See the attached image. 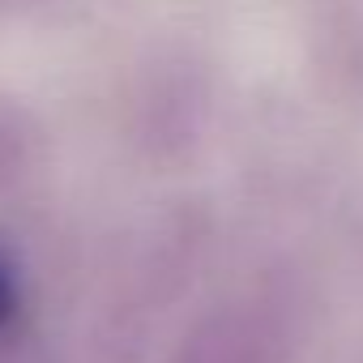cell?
I'll use <instances>...</instances> for the list:
<instances>
[{"mask_svg":"<svg viewBox=\"0 0 363 363\" xmlns=\"http://www.w3.org/2000/svg\"><path fill=\"white\" fill-rule=\"evenodd\" d=\"M295 346V299L261 286L210 312L171 363H286Z\"/></svg>","mask_w":363,"mask_h":363,"instance_id":"6da1fadb","label":"cell"},{"mask_svg":"<svg viewBox=\"0 0 363 363\" xmlns=\"http://www.w3.org/2000/svg\"><path fill=\"white\" fill-rule=\"evenodd\" d=\"M30 145H35V133H30L26 116L18 107L0 103V189L13 184V179L22 175V167L30 158Z\"/></svg>","mask_w":363,"mask_h":363,"instance_id":"7a4b0ae2","label":"cell"},{"mask_svg":"<svg viewBox=\"0 0 363 363\" xmlns=\"http://www.w3.org/2000/svg\"><path fill=\"white\" fill-rule=\"evenodd\" d=\"M18 308H22V278H18V261H13L9 244L0 240V333L13 325Z\"/></svg>","mask_w":363,"mask_h":363,"instance_id":"3957f363","label":"cell"}]
</instances>
